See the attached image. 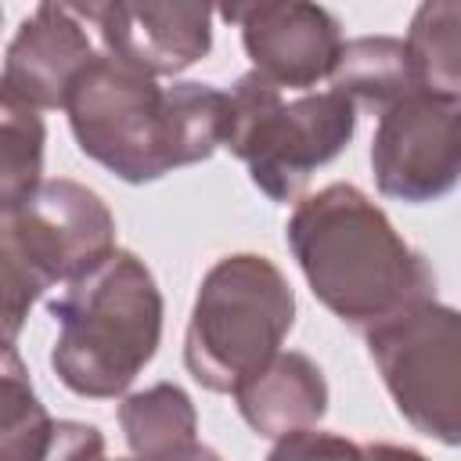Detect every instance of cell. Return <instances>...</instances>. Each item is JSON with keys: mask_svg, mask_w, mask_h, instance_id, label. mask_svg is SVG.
Listing matches in <instances>:
<instances>
[{"mask_svg": "<svg viewBox=\"0 0 461 461\" xmlns=\"http://www.w3.org/2000/svg\"><path fill=\"white\" fill-rule=\"evenodd\" d=\"M367 457L371 461H429L425 454L400 447V443H367Z\"/></svg>", "mask_w": 461, "mask_h": 461, "instance_id": "obj_22", "label": "cell"}, {"mask_svg": "<svg viewBox=\"0 0 461 461\" xmlns=\"http://www.w3.org/2000/svg\"><path fill=\"white\" fill-rule=\"evenodd\" d=\"M421 90L461 97V4L457 0H432L421 4L411 18L403 40Z\"/></svg>", "mask_w": 461, "mask_h": 461, "instance_id": "obj_17", "label": "cell"}, {"mask_svg": "<svg viewBox=\"0 0 461 461\" xmlns=\"http://www.w3.org/2000/svg\"><path fill=\"white\" fill-rule=\"evenodd\" d=\"M0 25H4V7H0Z\"/></svg>", "mask_w": 461, "mask_h": 461, "instance_id": "obj_23", "label": "cell"}, {"mask_svg": "<svg viewBox=\"0 0 461 461\" xmlns=\"http://www.w3.org/2000/svg\"><path fill=\"white\" fill-rule=\"evenodd\" d=\"M461 97L418 90L378 115L371 140L375 184L396 202H436L461 173Z\"/></svg>", "mask_w": 461, "mask_h": 461, "instance_id": "obj_7", "label": "cell"}, {"mask_svg": "<svg viewBox=\"0 0 461 461\" xmlns=\"http://www.w3.org/2000/svg\"><path fill=\"white\" fill-rule=\"evenodd\" d=\"M54 418L40 403L14 346L0 349V461H43Z\"/></svg>", "mask_w": 461, "mask_h": 461, "instance_id": "obj_16", "label": "cell"}, {"mask_svg": "<svg viewBox=\"0 0 461 461\" xmlns=\"http://www.w3.org/2000/svg\"><path fill=\"white\" fill-rule=\"evenodd\" d=\"M43 461H108L104 436L97 425L86 421H54V436Z\"/></svg>", "mask_w": 461, "mask_h": 461, "instance_id": "obj_20", "label": "cell"}, {"mask_svg": "<svg viewBox=\"0 0 461 461\" xmlns=\"http://www.w3.org/2000/svg\"><path fill=\"white\" fill-rule=\"evenodd\" d=\"M227 22L241 29L245 54L252 58V72H259L277 90H310L331 76L342 50L339 18L306 0L281 4H230L220 7Z\"/></svg>", "mask_w": 461, "mask_h": 461, "instance_id": "obj_9", "label": "cell"}, {"mask_svg": "<svg viewBox=\"0 0 461 461\" xmlns=\"http://www.w3.org/2000/svg\"><path fill=\"white\" fill-rule=\"evenodd\" d=\"M357 130V108L335 94L317 90L285 101L259 72L238 76L227 90L223 148L249 166L252 184L270 202H299L310 176L331 162Z\"/></svg>", "mask_w": 461, "mask_h": 461, "instance_id": "obj_5", "label": "cell"}, {"mask_svg": "<svg viewBox=\"0 0 461 461\" xmlns=\"http://www.w3.org/2000/svg\"><path fill=\"white\" fill-rule=\"evenodd\" d=\"M104 50L130 68L158 79L202 61L212 47V11L205 4H76Z\"/></svg>", "mask_w": 461, "mask_h": 461, "instance_id": "obj_10", "label": "cell"}, {"mask_svg": "<svg viewBox=\"0 0 461 461\" xmlns=\"http://www.w3.org/2000/svg\"><path fill=\"white\" fill-rule=\"evenodd\" d=\"M47 310L58 321L50 367L76 396H122L162 339V292L144 259L126 249L72 281Z\"/></svg>", "mask_w": 461, "mask_h": 461, "instance_id": "obj_3", "label": "cell"}, {"mask_svg": "<svg viewBox=\"0 0 461 461\" xmlns=\"http://www.w3.org/2000/svg\"><path fill=\"white\" fill-rule=\"evenodd\" d=\"M295 324V292L288 277L256 252L216 259L194 295L184 364L209 393H234L256 375Z\"/></svg>", "mask_w": 461, "mask_h": 461, "instance_id": "obj_4", "label": "cell"}, {"mask_svg": "<svg viewBox=\"0 0 461 461\" xmlns=\"http://www.w3.org/2000/svg\"><path fill=\"white\" fill-rule=\"evenodd\" d=\"M267 461H371V457H367V443H353L339 432L303 429L281 436L267 454Z\"/></svg>", "mask_w": 461, "mask_h": 461, "instance_id": "obj_19", "label": "cell"}, {"mask_svg": "<svg viewBox=\"0 0 461 461\" xmlns=\"http://www.w3.org/2000/svg\"><path fill=\"white\" fill-rule=\"evenodd\" d=\"M47 126L32 104H25L0 76V216L29 202L43 184Z\"/></svg>", "mask_w": 461, "mask_h": 461, "instance_id": "obj_15", "label": "cell"}, {"mask_svg": "<svg viewBox=\"0 0 461 461\" xmlns=\"http://www.w3.org/2000/svg\"><path fill=\"white\" fill-rule=\"evenodd\" d=\"M230 396L238 403V414L249 421V429L267 439L317 429V421L328 411L324 371L306 353H295V349L274 353Z\"/></svg>", "mask_w": 461, "mask_h": 461, "instance_id": "obj_12", "label": "cell"}, {"mask_svg": "<svg viewBox=\"0 0 461 461\" xmlns=\"http://www.w3.org/2000/svg\"><path fill=\"white\" fill-rule=\"evenodd\" d=\"M54 281L40 270V263L22 245L11 212L0 216V349L14 346V339L25 328V317L32 303L50 288Z\"/></svg>", "mask_w": 461, "mask_h": 461, "instance_id": "obj_18", "label": "cell"}, {"mask_svg": "<svg viewBox=\"0 0 461 461\" xmlns=\"http://www.w3.org/2000/svg\"><path fill=\"white\" fill-rule=\"evenodd\" d=\"M68 126L86 158L126 184H151L180 166L205 162L227 130V90L173 83L94 54L65 97Z\"/></svg>", "mask_w": 461, "mask_h": 461, "instance_id": "obj_1", "label": "cell"}, {"mask_svg": "<svg viewBox=\"0 0 461 461\" xmlns=\"http://www.w3.org/2000/svg\"><path fill=\"white\" fill-rule=\"evenodd\" d=\"M119 425L133 457L151 461L191 447L198 436V414L191 396L173 382H155L140 393H130L119 403Z\"/></svg>", "mask_w": 461, "mask_h": 461, "instance_id": "obj_14", "label": "cell"}, {"mask_svg": "<svg viewBox=\"0 0 461 461\" xmlns=\"http://www.w3.org/2000/svg\"><path fill=\"white\" fill-rule=\"evenodd\" d=\"M288 249L310 292L353 331L436 299L429 259L411 249L393 220L353 184H328L295 202Z\"/></svg>", "mask_w": 461, "mask_h": 461, "instance_id": "obj_2", "label": "cell"}, {"mask_svg": "<svg viewBox=\"0 0 461 461\" xmlns=\"http://www.w3.org/2000/svg\"><path fill=\"white\" fill-rule=\"evenodd\" d=\"M14 230L40 270L58 285H72L115 252V216L97 191L54 176L43 180L25 205L11 212Z\"/></svg>", "mask_w": 461, "mask_h": 461, "instance_id": "obj_8", "label": "cell"}, {"mask_svg": "<svg viewBox=\"0 0 461 461\" xmlns=\"http://www.w3.org/2000/svg\"><path fill=\"white\" fill-rule=\"evenodd\" d=\"M375 360L396 411L447 447L461 439V317L454 306L425 299L371 328Z\"/></svg>", "mask_w": 461, "mask_h": 461, "instance_id": "obj_6", "label": "cell"}, {"mask_svg": "<svg viewBox=\"0 0 461 461\" xmlns=\"http://www.w3.org/2000/svg\"><path fill=\"white\" fill-rule=\"evenodd\" d=\"M331 90L342 94L353 108L382 115L396 101L421 90L414 61L396 36H357L346 40L331 68Z\"/></svg>", "mask_w": 461, "mask_h": 461, "instance_id": "obj_13", "label": "cell"}, {"mask_svg": "<svg viewBox=\"0 0 461 461\" xmlns=\"http://www.w3.org/2000/svg\"><path fill=\"white\" fill-rule=\"evenodd\" d=\"M119 461H140V457H119ZM151 461H223L212 447H205V443H191V447H180V450H173V454H162V457H151Z\"/></svg>", "mask_w": 461, "mask_h": 461, "instance_id": "obj_21", "label": "cell"}, {"mask_svg": "<svg viewBox=\"0 0 461 461\" xmlns=\"http://www.w3.org/2000/svg\"><path fill=\"white\" fill-rule=\"evenodd\" d=\"M94 54L76 4H40L7 43L4 83L36 112L65 108L72 83Z\"/></svg>", "mask_w": 461, "mask_h": 461, "instance_id": "obj_11", "label": "cell"}]
</instances>
